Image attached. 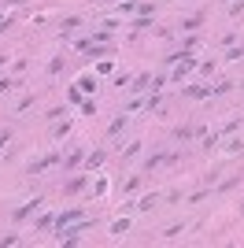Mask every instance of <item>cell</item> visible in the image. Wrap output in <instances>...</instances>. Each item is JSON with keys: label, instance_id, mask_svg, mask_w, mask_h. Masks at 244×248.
<instances>
[{"label": "cell", "instance_id": "obj_2", "mask_svg": "<svg viewBox=\"0 0 244 248\" xmlns=\"http://www.w3.org/2000/svg\"><path fill=\"white\" fill-rule=\"evenodd\" d=\"M60 163V152H52V155H45V159H37V163H30V174H41V170H48V167H56Z\"/></svg>", "mask_w": 244, "mask_h": 248}, {"label": "cell", "instance_id": "obj_4", "mask_svg": "<svg viewBox=\"0 0 244 248\" xmlns=\"http://www.w3.org/2000/svg\"><path fill=\"white\" fill-rule=\"evenodd\" d=\"M200 22H203V11H196V15H189V19L182 22V30H189V33H193V30H200Z\"/></svg>", "mask_w": 244, "mask_h": 248}, {"label": "cell", "instance_id": "obj_8", "mask_svg": "<svg viewBox=\"0 0 244 248\" xmlns=\"http://www.w3.org/2000/svg\"><path fill=\"white\" fill-rule=\"evenodd\" d=\"M81 186H85V178H71V182H67V186H63V189H67V193H78Z\"/></svg>", "mask_w": 244, "mask_h": 248}, {"label": "cell", "instance_id": "obj_3", "mask_svg": "<svg viewBox=\"0 0 244 248\" xmlns=\"http://www.w3.org/2000/svg\"><path fill=\"white\" fill-rule=\"evenodd\" d=\"M78 218H81V211H74V207H71V211H63V215L56 218V226L63 230V226H71V222H78Z\"/></svg>", "mask_w": 244, "mask_h": 248}, {"label": "cell", "instance_id": "obj_7", "mask_svg": "<svg viewBox=\"0 0 244 248\" xmlns=\"http://www.w3.org/2000/svg\"><path fill=\"white\" fill-rule=\"evenodd\" d=\"M78 163H81V148H74V152L67 155V159H63V170H74Z\"/></svg>", "mask_w": 244, "mask_h": 248}, {"label": "cell", "instance_id": "obj_10", "mask_svg": "<svg viewBox=\"0 0 244 248\" xmlns=\"http://www.w3.org/2000/svg\"><path fill=\"white\" fill-rule=\"evenodd\" d=\"M85 163H89V170H92V167H100V163H104V152H92Z\"/></svg>", "mask_w": 244, "mask_h": 248}, {"label": "cell", "instance_id": "obj_9", "mask_svg": "<svg viewBox=\"0 0 244 248\" xmlns=\"http://www.w3.org/2000/svg\"><path fill=\"white\" fill-rule=\"evenodd\" d=\"M78 89H81V93H92V89H96V82H92V78H81Z\"/></svg>", "mask_w": 244, "mask_h": 248}, {"label": "cell", "instance_id": "obj_11", "mask_svg": "<svg viewBox=\"0 0 244 248\" xmlns=\"http://www.w3.org/2000/svg\"><path fill=\"white\" fill-rule=\"evenodd\" d=\"M241 56H244V45H241V48H229V52H226V60H241Z\"/></svg>", "mask_w": 244, "mask_h": 248}, {"label": "cell", "instance_id": "obj_6", "mask_svg": "<svg viewBox=\"0 0 244 248\" xmlns=\"http://www.w3.org/2000/svg\"><path fill=\"white\" fill-rule=\"evenodd\" d=\"M78 26H81V19H78V15H74V19H67V22H63V26H60V33H63V37H71V33L78 30Z\"/></svg>", "mask_w": 244, "mask_h": 248}, {"label": "cell", "instance_id": "obj_1", "mask_svg": "<svg viewBox=\"0 0 244 248\" xmlns=\"http://www.w3.org/2000/svg\"><path fill=\"white\" fill-rule=\"evenodd\" d=\"M92 226V218H78V226H71V230H60V233H56V241H67V245H71V241H78V233H85V230Z\"/></svg>", "mask_w": 244, "mask_h": 248}, {"label": "cell", "instance_id": "obj_12", "mask_svg": "<svg viewBox=\"0 0 244 248\" xmlns=\"http://www.w3.org/2000/svg\"><path fill=\"white\" fill-rule=\"evenodd\" d=\"M15 85H19V82H11V78H4V82H0V93H8V89H15Z\"/></svg>", "mask_w": 244, "mask_h": 248}, {"label": "cell", "instance_id": "obj_5", "mask_svg": "<svg viewBox=\"0 0 244 248\" xmlns=\"http://www.w3.org/2000/svg\"><path fill=\"white\" fill-rule=\"evenodd\" d=\"M37 207H41V200H30V204H22L19 211H15V222H22V218L30 215V211H37Z\"/></svg>", "mask_w": 244, "mask_h": 248}]
</instances>
